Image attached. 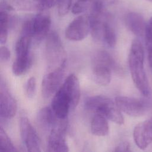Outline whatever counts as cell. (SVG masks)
Wrapping results in <instances>:
<instances>
[{
	"instance_id": "cell-12",
	"label": "cell",
	"mask_w": 152,
	"mask_h": 152,
	"mask_svg": "<svg viewBox=\"0 0 152 152\" xmlns=\"http://www.w3.org/2000/svg\"><path fill=\"white\" fill-rule=\"evenodd\" d=\"M133 137L135 144L141 150L145 149L152 142V117L134 127Z\"/></svg>"
},
{
	"instance_id": "cell-2",
	"label": "cell",
	"mask_w": 152,
	"mask_h": 152,
	"mask_svg": "<svg viewBox=\"0 0 152 152\" xmlns=\"http://www.w3.org/2000/svg\"><path fill=\"white\" fill-rule=\"evenodd\" d=\"M128 65L135 87L142 95L147 97L150 93V86L144 68V51L138 39H134L131 43Z\"/></svg>"
},
{
	"instance_id": "cell-20",
	"label": "cell",
	"mask_w": 152,
	"mask_h": 152,
	"mask_svg": "<svg viewBox=\"0 0 152 152\" xmlns=\"http://www.w3.org/2000/svg\"><path fill=\"white\" fill-rule=\"evenodd\" d=\"M32 64L31 54L26 56H16L12 66V72L17 76L22 75L27 72L31 66Z\"/></svg>"
},
{
	"instance_id": "cell-15",
	"label": "cell",
	"mask_w": 152,
	"mask_h": 152,
	"mask_svg": "<svg viewBox=\"0 0 152 152\" xmlns=\"http://www.w3.org/2000/svg\"><path fill=\"white\" fill-rule=\"evenodd\" d=\"M37 119L39 123L43 128L49 131L56 126L64 120L58 118L51 107L48 106L39 110L37 115Z\"/></svg>"
},
{
	"instance_id": "cell-17",
	"label": "cell",
	"mask_w": 152,
	"mask_h": 152,
	"mask_svg": "<svg viewBox=\"0 0 152 152\" xmlns=\"http://www.w3.org/2000/svg\"><path fill=\"white\" fill-rule=\"evenodd\" d=\"M103 65L110 68L113 72L118 74L122 72L121 67L115 59L106 51L100 50L97 52L92 61V65Z\"/></svg>"
},
{
	"instance_id": "cell-10",
	"label": "cell",
	"mask_w": 152,
	"mask_h": 152,
	"mask_svg": "<svg viewBox=\"0 0 152 152\" xmlns=\"http://www.w3.org/2000/svg\"><path fill=\"white\" fill-rule=\"evenodd\" d=\"M90 31L89 16L81 15L75 18L65 30V37L72 41H80L85 39Z\"/></svg>"
},
{
	"instance_id": "cell-11",
	"label": "cell",
	"mask_w": 152,
	"mask_h": 152,
	"mask_svg": "<svg viewBox=\"0 0 152 152\" xmlns=\"http://www.w3.org/2000/svg\"><path fill=\"white\" fill-rule=\"evenodd\" d=\"M17 104L5 83L1 80L0 87V115L5 119H11L17 112Z\"/></svg>"
},
{
	"instance_id": "cell-8",
	"label": "cell",
	"mask_w": 152,
	"mask_h": 152,
	"mask_svg": "<svg viewBox=\"0 0 152 152\" xmlns=\"http://www.w3.org/2000/svg\"><path fill=\"white\" fill-rule=\"evenodd\" d=\"M67 126L68 122L66 119L50 131L47 146L48 151L67 152L69 151L65 138Z\"/></svg>"
},
{
	"instance_id": "cell-7",
	"label": "cell",
	"mask_w": 152,
	"mask_h": 152,
	"mask_svg": "<svg viewBox=\"0 0 152 152\" xmlns=\"http://www.w3.org/2000/svg\"><path fill=\"white\" fill-rule=\"evenodd\" d=\"M20 133L23 142L28 151H40L41 141L35 129L26 116L20 119Z\"/></svg>"
},
{
	"instance_id": "cell-16",
	"label": "cell",
	"mask_w": 152,
	"mask_h": 152,
	"mask_svg": "<svg viewBox=\"0 0 152 152\" xmlns=\"http://www.w3.org/2000/svg\"><path fill=\"white\" fill-rule=\"evenodd\" d=\"M100 40L110 48L115 47L116 43L117 36L116 30L112 18L107 14L104 18L102 27Z\"/></svg>"
},
{
	"instance_id": "cell-31",
	"label": "cell",
	"mask_w": 152,
	"mask_h": 152,
	"mask_svg": "<svg viewBox=\"0 0 152 152\" xmlns=\"http://www.w3.org/2000/svg\"><path fill=\"white\" fill-rule=\"evenodd\" d=\"M151 65V67H152V64H151V65Z\"/></svg>"
},
{
	"instance_id": "cell-29",
	"label": "cell",
	"mask_w": 152,
	"mask_h": 152,
	"mask_svg": "<svg viewBox=\"0 0 152 152\" xmlns=\"http://www.w3.org/2000/svg\"><path fill=\"white\" fill-rule=\"evenodd\" d=\"M57 0H41L42 11L50 8L56 4Z\"/></svg>"
},
{
	"instance_id": "cell-30",
	"label": "cell",
	"mask_w": 152,
	"mask_h": 152,
	"mask_svg": "<svg viewBox=\"0 0 152 152\" xmlns=\"http://www.w3.org/2000/svg\"><path fill=\"white\" fill-rule=\"evenodd\" d=\"M148 1H151V2H152V0H148Z\"/></svg>"
},
{
	"instance_id": "cell-24",
	"label": "cell",
	"mask_w": 152,
	"mask_h": 152,
	"mask_svg": "<svg viewBox=\"0 0 152 152\" xmlns=\"http://www.w3.org/2000/svg\"><path fill=\"white\" fill-rule=\"evenodd\" d=\"M145 41L150 65L152 64V17L147 23L145 31Z\"/></svg>"
},
{
	"instance_id": "cell-1",
	"label": "cell",
	"mask_w": 152,
	"mask_h": 152,
	"mask_svg": "<svg viewBox=\"0 0 152 152\" xmlns=\"http://www.w3.org/2000/svg\"><path fill=\"white\" fill-rule=\"evenodd\" d=\"M80 99V86L77 77L69 74L55 93L51 108L58 118L67 119L69 112L78 105Z\"/></svg>"
},
{
	"instance_id": "cell-22",
	"label": "cell",
	"mask_w": 152,
	"mask_h": 152,
	"mask_svg": "<svg viewBox=\"0 0 152 152\" xmlns=\"http://www.w3.org/2000/svg\"><path fill=\"white\" fill-rule=\"evenodd\" d=\"M14 5L23 11H42L41 0H14Z\"/></svg>"
},
{
	"instance_id": "cell-9",
	"label": "cell",
	"mask_w": 152,
	"mask_h": 152,
	"mask_svg": "<svg viewBox=\"0 0 152 152\" xmlns=\"http://www.w3.org/2000/svg\"><path fill=\"white\" fill-rule=\"evenodd\" d=\"M65 66L66 65L49 71L43 77L42 82V94L44 98L50 97L59 89L64 76Z\"/></svg>"
},
{
	"instance_id": "cell-28",
	"label": "cell",
	"mask_w": 152,
	"mask_h": 152,
	"mask_svg": "<svg viewBox=\"0 0 152 152\" xmlns=\"http://www.w3.org/2000/svg\"><path fill=\"white\" fill-rule=\"evenodd\" d=\"M114 151H130V145L128 142L119 143L113 150Z\"/></svg>"
},
{
	"instance_id": "cell-25",
	"label": "cell",
	"mask_w": 152,
	"mask_h": 152,
	"mask_svg": "<svg viewBox=\"0 0 152 152\" xmlns=\"http://www.w3.org/2000/svg\"><path fill=\"white\" fill-rule=\"evenodd\" d=\"M72 0H57V11L59 15L62 17L66 15L71 8Z\"/></svg>"
},
{
	"instance_id": "cell-14",
	"label": "cell",
	"mask_w": 152,
	"mask_h": 152,
	"mask_svg": "<svg viewBox=\"0 0 152 152\" xmlns=\"http://www.w3.org/2000/svg\"><path fill=\"white\" fill-rule=\"evenodd\" d=\"M126 27L137 37L144 36L146 24L143 17L138 12H130L124 17Z\"/></svg>"
},
{
	"instance_id": "cell-5",
	"label": "cell",
	"mask_w": 152,
	"mask_h": 152,
	"mask_svg": "<svg viewBox=\"0 0 152 152\" xmlns=\"http://www.w3.org/2000/svg\"><path fill=\"white\" fill-rule=\"evenodd\" d=\"M51 26V19L49 15L39 13L26 20L23 26L21 34L30 36L36 42L41 41L47 36Z\"/></svg>"
},
{
	"instance_id": "cell-23",
	"label": "cell",
	"mask_w": 152,
	"mask_h": 152,
	"mask_svg": "<svg viewBox=\"0 0 152 152\" xmlns=\"http://www.w3.org/2000/svg\"><path fill=\"white\" fill-rule=\"evenodd\" d=\"M18 150L15 147L8 134L3 129L2 126L0 128V151L1 152H14Z\"/></svg>"
},
{
	"instance_id": "cell-27",
	"label": "cell",
	"mask_w": 152,
	"mask_h": 152,
	"mask_svg": "<svg viewBox=\"0 0 152 152\" xmlns=\"http://www.w3.org/2000/svg\"><path fill=\"white\" fill-rule=\"evenodd\" d=\"M11 53L6 46H1L0 49V58L2 62H7L10 59Z\"/></svg>"
},
{
	"instance_id": "cell-19",
	"label": "cell",
	"mask_w": 152,
	"mask_h": 152,
	"mask_svg": "<svg viewBox=\"0 0 152 152\" xmlns=\"http://www.w3.org/2000/svg\"><path fill=\"white\" fill-rule=\"evenodd\" d=\"M112 70L103 65H93V79L99 85H108L112 78Z\"/></svg>"
},
{
	"instance_id": "cell-13",
	"label": "cell",
	"mask_w": 152,
	"mask_h": 152,
	"mask_svg": "<svg viewBox=\"0 0 152 152\" xmlns=\"http://www.w3.org/2000/svg\"><path fill=\"white\" fill-rule=\"evenodd\" d=\"M117 2L118 0H78L72 7L71 11L74 14H80L88 11H103Z\"/></svg>"
},
{
	"instance_id": "cell-6",
	"label": "cell",
	"mask_w": 152,
	"mask_h": 152,
	"mask_svg": "<svg viewBox=\"0 0 152 152\" xmlns=\"http://www.w3.org/2000/svg\"><path fill=\"white\" fill-rule=\"evenodd\" d=\"M115 102L121 112L134 117L141 116L145 114L150 105L146 99L122 96H117Z\"/></svg>"
},
{
	"instance_id": "cell-4",
	"label": "cell",
	"mask_w": 152,
	"mask_h": 152,
	"mask_svg": "<svg viewBox=\"0 0 152 152\" xmlns=\"http://www.w3.org/2000/svg\"><path fill=\"white\" fill-rule=\"evenodd\" d=\"M66 53L58 34L52 31L47 35L45 43V58L48 71L66 65Z\"/></svg>"
},
{
	"instance_id": "cell-18",
	"label": "cell",
	"mask_w": 152,
	"mask_h": 152,
	"mask_svg": "<svg viewBox=\"0 0 152 152\" xmlns=\"http://www.w3.org/2000/svg\"><path fill=\"white\" fill-rule=\"evenodd\" d=\"M90 130L92 134L97 137L107 135L109 131L107 119L99 113H96L91 121Z\"/></svg>"
},
{
	"instance_id": "cell-3",
	"label": "cell",
	"mask_w": 152,
	"mask_h": 152,
	"mask_svg": "<svg viewBox=\"0 0 152 152\" xmlns=\"http://www.w3.org/2000/svg\"><path fill=\"white\" fill-rule=\"evenodd\" d=\"M85 107L87 110L99 113L107 119L118 125L124 123V119L121 110L110 98L97 95L87 98L85 102Z\"/></svg>"
},
{
	"instance_id": "cell-26",
	"label": "cell",
	"mask_w": 152,
	"mask_h": 152,
	"mask_svg": "<svg viewBox=\"0 0 152 152\" xmlns=\"http://www.w3.org/2000/svg\"><path fill=\"white\" fill-rule=\"evenodd\" d=\"M36 89V80L34 77L29 78L26 85V93L27 96L31 99L34 97Z\"/></svg>"
},
{
	"instance_id": "cell-21",
	"label": "cell",
	"mask_w": 152,
	"mask_h": 152,
	"mask_svg": "<svg viewBox=\"0 0 152 152\" xmlns=\"http://www.w3.org/2000/svg\"><path fill=\"white\" fill-rule=\"evenodd\" d=\"M7 9L1 8L0 11V43L5 44L7 40L10 26V16Z\"/></svg>"
}]
</instances>
